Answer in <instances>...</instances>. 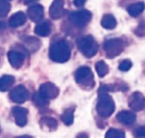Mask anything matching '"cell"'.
Listing matches in <instances>:
<instances>
[{
    "instance_id": "cell-1",
    "label": "cell",
    "mask_w": 145,
    "mask_h": 138,
    "mask_svg": "<svg viewBox=\"0 0 145 138\" xmlns=\"http://www.w3.org/2000/svg\"><path fill=\"white\" fill-rule=\"evenodd\" d=\"M98 93L99 97L96 104V112L102 119H108L116 110L115 102L112 96L109 94V91L99 88Z\"/></svg>"
},
{
    "instance_id": "cell-2",
    "label": "cell",
    "mask_w": 145,
    "mask_h": 138,
    "mask_svg": "<svg viewBox=\"0 0 145 138\" xmlns=\"http://www.w3.org/2000/svg\"><path fill=\"white\" fill-rule=\"evenodd\" d=\"M71 55V49L69 43L65 39L54 42L49 49V58L55 62H66Z\"/></svg>"
},
{
    "instance_id": "cell-3",
    "label": "cell",
    "mask_w": 145,
    "mask_h": 138,
    "mask_svg": "<svg viewBox=\"0 0 145 138\" xmlns=\"http://www.w3.org/2000/svg\"><path fill=\"white\" fill-rule=\"evenodd\" d=\"M77 46L82 54L87 58H92L98 53L99 45L92 35L82 37L77 41Z\"/></svg>"
},
{
    "instance_id": "cell-4",
    "label": "cell",
    "mask_w": 145,
    "mask_h": 138,
    "mask_svg": "<svg viewBox=\"0 0 145 138\" xmlns=\"http://www.w3.org/2000/svg\"><path fill=\"white\" fill-rule=\"evenodd\" d=\"M126 47V42L121 38H114L107 39L104 42L103 48L106 56L110 59L120 55Z\"/></svg>"
},
{
    "instance_id": "cell-5",
    "label": "cell",
    "mask_w": 145,
    "mask_h": 138,
    "mask_svg": "<svg viewBox=\"0 0 145 138\" xmlns=\"http://www.w3.org/2000/svg\"><path fill=\"white\" fill-rule=\"evenodd\" d=\"M75 80L76 84L82 87H88L93 89L95 82L93 71L88 67H81L75 73Z\"/></svg>"
},
{
    "instance_id": "cell-6",
    "label": "cell",
    "mask_w": 145,
    "mask_h": 138,
    "mask_svg": "<svg viewBox=\"0 0 145 138\" xmlns=\"http://www.w3.org/2000/svg\"><path fill=\"white\" fill-rule=\"evenodd\" d=\"M91 19H92V13L87 9L72 12L69 16V20L71 23L77 28L85 27L90 22Z\"/></svg>"
},
{
    "instance_id": "cell-7",
    "label": "cell",
    "mask_w": 145,
    "mask_h": 138,
    "mask_svg": "<svg viewBox=\"0 0 145 138\" xmlns=\"http://www.w3.org/2000/svg\"><path fill=\"white\" fill-rule=\"evenodd\" d=\"M40 95L48 100H52L59 96V88L53 83L47 82L40 85L39 91Z\"/></svg>"
},
{
    "instance_id": "cell-8",
    "label": "cell",
    "mask_w": 145,
    "mask_h": 138,
    "mask_svg": "<svg viewBox=\"0 0 145 138\" xmlns=\"http://www.w3.org/2000/svg\"><path fill=\"white\" fill-rule=\"evenodd\" d=\"M129 108L134 112H139L145 108V96L141 92H134L128 100Z\"/></svg>"
},
{
    "instance_id": "cell-9",
    "label": "cell",
    "mask_w": 145,
    "mask_h": 138,
    "mask_svg": "<svg viewBox=\"0 0 145 138\" xmlns=\"http://www.w3.org/2000/svg\"><path fill=\"white\" fill-rule=\"evenodd\" d=\"M29 94L24 85H18L14 87L9 93V98L16 103H24L28 99Z\"/></svg>"
},
{
    "instance_id": "cell-10",
    "label": "cell",
    "mask_w": 145,
    "mask_h": 138,
    "mask_svg": "<svg viewBox=\"0 0 145 138\" xmlns=\"http://www.w3.org/2000/svg\"><path fill=\"white\" fill-rule=\"evenodd\" d=\"M27 109L21 107H14L12 108V115L15 124L20 127H24L27 124Z\"/></svg>"
},
{
    "instance_id": "cell-11",
    "label": "cell",
    "mask_w": 145,
    "mask_h": 138,
    "mask_svg": "<svg viewBox=\"0 0 145 138\" xmlns=\"http://www.w3.org/2000/svg\"><path fill=\"white\" fill-rule=\"evenodd\" d=\"M65 10L64 9V0H54L49 8V15L53 20H59L63 17Z\"/></svg>"
},
{
    "instance_id": "cell-12",
    "label": "cell",
    "mask_w": 145,
    "mask_h": 138,
    "mask_svg": "<svg viewBox=\"0 0 145 138\" xmlns=\"http://www.w3.org/2000/svg\"><path fill=\"white\" fill-rule=\"evenodd\" d=\"M25 55L19 51L10 50L8 53V61H9L10 65L15 69H18L20 67H22V65L24 64V61H25Z\"/></svg>"
},
{
    "instance_id": "cell-13",
    "label": "cell",
    "mask_w": 145,
    "mask_h": 138,
    "mask_svg": "<svg viewBox=\"0 0 145 138\" xmlns=\"http://www.w3.org/2000/svg\"><path fill=\"white\" fill-rule=\"evenodd\" d=\"M44 11L43 7L40 4L31 5L27 9V15L29 19L33 22H39L43 18Z\"/></svg>"
},
{
    "instance_id": "cell-14",
    "label": "cell",
    "mask_w": 145,
    "mask_h": 138,
    "mask_svg": "<svg viewBox=\"0 0 145 138\" xmlns=\"http://www.w3.org/2000/svg\"><path fill=\"white\" fill-rule=\"evenodd\" d=\"M137 116L133 112L122 110L116 115V120L124 125H131L135 123Z\"/></svg>"
},
{
    "instance_id": "cell-15",
    "label": "cell",
    "mask_w": 145,
    "mask_h": 138,
    "mask_svg": "<svg viewBox=\"0 0 145 138\" xmlns=\"http://www.w3.org/2000/svg\"><path fill=\"white\" fill-rule=\"evenodd\" d=\"M39 124H40V127L46 131H56L58 128L57 120L48 116H44L41 118L39 120Z\"/></svg>"
},
{
    "instance_id": "cell-16",
    "label": "cell",
    "mask_w": 145,
    "mask_h": 138,
    "mask_svg": "<svg viewBox=\"0 0 145 138\" xmlns=\"http://www.w3.org/2000/svg\"><path fill=\"white\" fill-rule=\"evenodd\" d=\"M26 21V15L21 12H16L14 13L9 19V26L13 28L19 27L22 25H24Z\"/></svg>"
},
{
    "instance_id": "cell-17",
    "label": "cell",
    "mask_w": 145,
    "mask_h": 138,
    "mask_svg": "<svg viewBox=\"0 0 145 138\" xmlns=\"http://www.w3.org/2000/svg\"><path fill=\"white\" fill-rule=\"evenodd\" d=\"M101 26L107 30H113L117 26V20L113 15L105 14L101 20Z\"/></svg>"
},
{
    "instance_id": "cell-18",
    "label": "cell",
    "mask_w": 145,
    "mask_h": 138,
    "mask_svg": "<svg viewBox=\"0 0 145 138\" xmlns=\"http://www.w3.org/2000/svg\"><path fill=\"white\" fill-rule=\"evenodd\" d=\"M145 9V3L144 2H138L135 3H132L127 6V10L128 14L133 17H137L140 15Z\"/></svg>"
},
{
    "instance_id": "cell-19",
    "label": "cell",
    "mask_w": 145,
    "mask_h": 138,
    "mask_svg": "<svg viewBox=\"0 0 145 138\" xmlns=\"http://www.w3.org/2000/svg\"><path fill=\"white\" fill-rule=\"evenodd\" d=\"M51 24L49 21H43L37 24L34 29V32L37 35L41 37H47L51 32Z\"/></svg>"
},
{
    "instance_id": "cell-20",
    "label": "cell",
    "mask_w": 145,
    "mask_h": 138,
    "mask_svg": "<svg viewBox=\"0 0 145 138\" xmlns=\"http://www.w3.org/2000/svg\"><path fill=\"white\" fill-rule=\"evenodd\" d=\"M14 83V78L12 75H3L0 78V91L8 90Z\"/></svg>"
},
{
    "instance_id": "cell-21",
    "label": "cell",
    "mask_w": 145,
    "mask_h": 138,
    "mask_svg": "<svg viewBox=\"0 0 145 138\" xmlns=\"http://www.w3.org/2000/svg\"><path fill=\"white\" fill-rule=\"evenodd\" d=\"M74 111L75 108H69L65 110V112L61 114L60 119L61 121L67 126L71 125L74 121Z\"/></svg>"
},
{
    "instance_id": "cell-22",
    "label": "cell",
    "mask_w": 145,
    "mask_h": 138,
    "mask_svg": "<svg viewBox=\"0 0 145 138\" xmlns=\"http://www.w3.org/2000/svg\"><path fill=\"white\" fill-rule=\"evenodd\" d=\"M33 103L39 108H46L48 106V100L40 95L39 92H36L32 96Z\"/></svg>"
},
{
    "instance_id": "cell-23",
    "label": "cell",
    "mask_w": 145,
    "mask_h": 138,
    "mask_svg": "<svg viewBox=\"0 0 145 138\" xmlns=\"http://www.w3.org/2000/svg\"><path fill=\"white\" fill-rule=\"evenodd\" d=\"M24 42L26 47L31 51H36L41 47V42L37 38L33 37H26L24 39Z\"/></svg>"
},
{
    "instance_id": "cell-24",
    "label": "cell",
    "mask_w": 145,
    "mask_h": 138,
    "mask_svg": "<svg viewBox=\"0 0 145 138\" xmlns=\"http://www.w3.org/2000/svg\"><path fill=\"white\" fill-rule=\"evenodd\" d=\"M95 69H96V72H97L98 75L100 78H104L105 76H106L109 73V71H110L109 66L104 61H98L95 64Z\"/></svg>"
},
{
    "instance_id": "cell-25",
    "label": "cell",
    "mask_w": 145,
    "mask_h": 138,
    "mask_svg": "<svg viewBox=\"0 0 145 138\" xmlns=\"http://www.w3.org/2000/svg\"><path fill=\"white\" fill-rule=\"evenodd\" d=\"M106 138H124L126 137V133L122 130L110 128L105 134Z\"/></svg>"
},
{
    "instance_id": "cell-26",
    "label": "cell",
    "mask_w": 145,
    "mask_h": 138,
    "mask_svg": "<svg viewBox=\"0 0 145 138\" xmlns=\"http://www.w3.org/2000/svg\"><path fill=\"white\" fill-rule=\"evenodd\" d=\"M10 10V3L8 0H0V18L5 17Z\"/></svg>"
},
{
    "instance_id": "cell-27",
    "label": "cell",
    "mask_w": 145,
    "mask_h": 138,
    "mask_svg": "<svg viewBox=\"0 0 145 138\" xmlns=\"http://www.w3.org/2000/svg\"><path fill=\"white\" fill-rule=\"evenodd\" d=\"M132 67H133V62L129 59H127V60H123L122 61H121L118 68L121 72H127L132 68Z\"/></svg>"
},
{
    "instance_id": "cell-28",
    "label": "cell",
    "mask_w": 145,
    "mask_h": 138,
    "mask_svg": "<svg viewBox=\"0 0 145 138\" xmlns=\"http://www.w3.org/2000/svg\"><path fill=\"white\" fill-rule=\"evenodd\" d=\"M133 134L136 137H145V125L137 127L134 130Z\"/></svg>"
},
{
    "instance_id": "cell-29",
    "label": "cell",
    "mask_w": 145,
    "mask_h": 138,
    "mask_svg": "<svg viewBox=\"0 0 145 138\" xmlns=\"http://www.w3.org/2000/svg\"><path fill=\"white\" fill-rule=\"evenodd\" d=\"M87 2V0H74L73 3L76 6V7H82L85 3Z\"/></svg>"
},
{
    "instance_id": "cell-30",
    "label": "cell",
    "mask_w": 145,
    "mask_h": 138,
    "mask_svg": "<svg viewBox=\"0 0 145 138\" xmlns=\"http://www.w3.org/2000/svg\"><path fill=\"white\" fill-rule=\"evenodd\" d=\"M5 27H6V24H5L3 21L0 20V32H1L2 31H3V30L5 29Z\"/></svg>"
},
{
    "instance_id": "cell-31",
    "label": "cell",
    "mask_w": 145,
    "mask_h": 138,
    "mask_svg": "<svg viewBox=\"0 0 145 138\" xmlns=\"http://www.w3.org/2000/svg\"><path fill=\"white\" fill-rule=\"evenodd\" d=\"M37 1L38 0H24V3H25V4H32Z\"/></svg>"
}]
</instances>
